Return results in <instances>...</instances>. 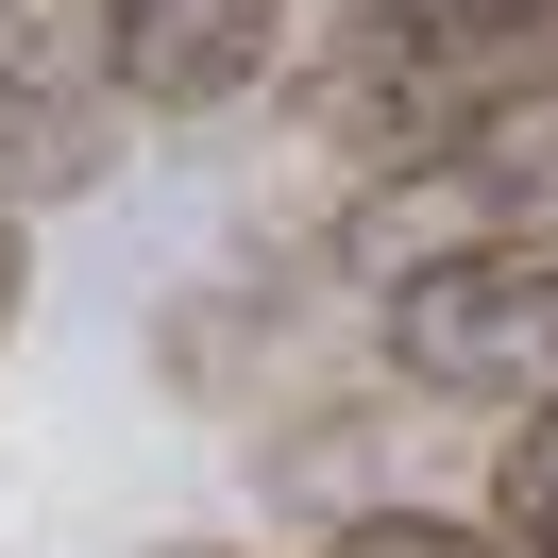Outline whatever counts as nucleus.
<instances>
[{
  "label": "nucleus",
  "instance_id": "obj_1",
  "mask_svg": "<svg viewBox=\"0 0 558 558\" xmlns=\"http://www.w3.org/2000/svg\"><path fill=\"white\" fill-rule=\"evenodd\" d=\"M322 153L355 170H474V153L558 119V0H355L339 51L305 69Z\"/></svg>",
  "mask_w": 558,
  "mask_h": 558
},
{
  "label": "nucleus",
  "instance_id": "obj_2",
  "mask_svg": "<svg viewBox=\"0 0 558 558\" xmlns=\"http://www.w3.org/2000/svg\"><path fill=\"white\" fill-rule=\"evenodd\" d=\"M389 355L423 389H490V407H558V204L508 220L490 254L389 288Z\"/></svg>",
  "mask_w": 558,
  "mask_h": 558
},
{
  "label": "nucleus",
  "instance_id": "obj_3",
  "mask_svg": "<svg viewBox=\"0 0 558 558\" xmlns=\"http://www.w3.org/2000/svg\"><path fill=\"white\" fill-rule=\"evenodd\" d=\"M102 153H119L102 0H0V220L102 186Z\"/></svg>",
  "mask_w": 558,
  "mask_h": 558
},
{
  "label": "nucleus",
  "instance_id": "obj_4",
  "mask_svg": "<svg viewBox=\"0 0 558 558\" xmlns=\"http://www.w3.org/2000/svg\"><path fill=\"white\" fill-rule=\"evenodd\" d=\"M271 51H288V0H102V69H119V102H153V119L254 102Z\"/></svg>",
  "mask_w": 558,
  "mask_h": 558
},
{
  "label": "nucleus",
  "instance_id": "obj_5",
  "mask_svg": "<svg viewBox=\"0 0 558 558\" xmlns=\"http://www.w3.org/2000/svg\"><path fill=\"white\" fill-rule=\"evenodd\" d=\"M490 542L558 558V407H508V440H490Z\"/></svg>",
  "mask_w": 558,
  "mask_h": 558
},
{
  "label": "nucleus",
  "instance_id": "obj_6",
  "mask_svg": "<svg viewBox=\"0 0 558 558\" xmlns=\"http://www.w3.org/2000/svg\"><path fill=\"white\" fill-rule=\"evenodd\" d=\"M322 558H508L490 524H457V508H355Z\"/></svg>",
  "mask_w": 558,
  "mask_h": 558
},
{
  "label": "nucleus",
  "instance_id": "obj_7",
  "mask_svg": "<svg viewBox=\"0 0 558 558\" xmlns=\"http://www.w3.org/2000/svg\"><path fill=\"white\" fill-rule=\"evenodd\" d=\"M17 305H35V220H0V339H17Z\"/></svg>",
  "mask_w": 558,
  "mask_h": 558
},
{
  "label": "nucleus",
  "instance_id": "obj_8",
  "mask_svg": "<svg viewBox=\"0 0 558 558\" xmlns=\"http://www.w3.org/2000/svg\"><path fill=\"white\" fill-rule=\"evenodd\" d=\"M508 170H524V204H558V119H542V136H508Z\"/></svg>",
  "mask_w": 558,
  "mask_h": 558
},
{
  "label": "nucleus",
  "instance_id": "obj_9",
  "mask_svg": "<svg viewBox=\"0 0 558 558\" xmlns=\"http://www.w3.org/2000/svg\"><path fill=\"white\" fill-rule=\"evenodd\" d=\"M153 558H220V542H153Z\"/></svg>",
  "mask_w": 558,
  "mask_h": 558
}]
</instances>
